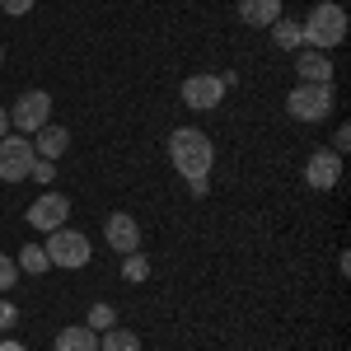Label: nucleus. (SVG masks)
Wrapping results in <instances>:
<instances>
[{"mask_svg":"<svg viewBox=\"0 0 351 351\" xmlns=\"http://www.w3.org/2000/svg\"><path fill=\"white\" fill-rule=\"evenodd\" d=\"M169 160L188 178L192 197H206V178H211V164H216L211 136L197 132V127H173V136H169Z\"/></svg>","mask_w":351,"mask_h":351,"instance_id":"f257e3e1","label":"nucleus"},{"mask_svg":"<svg viewBox=\"0 0 351 351\" xmlns=\"http://www.w3.org/2000/svg\"><path fill=\"white\" fill-rule=\"evenodd\" d=\"M300 38H304V47H314V52H332V47L347 38V10L332 5V0H319V5L309 10V19L300 24Z\"/></svg>","mask_w":351,"mask_h":351,"instance_id":"f03ea898","label":"nucleus"},{"mask_svg":"<svg viewBox=\"0 0 351 351\" xmlns=\"http://www.w3.org/2000/svg\"><path fill=\"white\" fill-rule=\"evenodd\" d=\"M332 84H304L300 80L291 94H286V112L295 117V122H324L328 112H332Z\"/></svg>","mask_w":351,"mask_h":351,"instance_id":"7ed1b4c3","label":"nucleus"},{"mask_svg":"<svg viewBox=\"0 0 351 351\" xmlns=\"http://www.w3.org/2000/svg\"><path fill=\"white\" fill-rule=\"evenodd\" d=\"M43 248H47V263H52V267H61V271L84 267V263H89V253H94L80 230H66V225H61V230H52Z\"/></svg>","mask_w":351,"mask_h":351,"instance_id":"20e7f679","label":"nucleus"},{"mask_svg":"<svg viewBox=\"0 0 351 351\" xmlns=\"http://www.w3.org/2000/svg\"><path fill=\"white\" fill-rule=\"evenodd\" d=\"M47 122H52V94L47 89H24L10 108V127H19V136H33Z\"/></svg>","mask_w":351,"mask_h":351,"instance_id":"39448f33","label":"nucleus"},{"mask_svg":"<svg viewBox=\"0 0 351 351\" xmlns=\"http://www.w3.org/2000/svg\"><path fill=\"white\" fill-rule=\"evenodd\" d=\"M33 160H38V150L28 136H0V183H24Z\"/></svg>","mask_w":351,"mask_h":351,"instance_id":"423d86ee","label":"nucleus"},{"mask_svg":"<svg viewBox=\"0 0 351 351\" xmlns=\"http://www.w3.org/2000/svg\"><path fill=\"white\" fill-rule=\"evenodd\" d=\"M66 216H71V197H61V192H43V197L28 206V225H33V230H43V234L61 230Z\"/></svg>","mask_w":351,"mask_h":351,"instance_id":"0eeeda50","label":"nucleus"},{"mask_svg":"<svg viewBox=\"0 0 351 351\" xmlns=\"http://www.w3.org/2000/svg\"><path fill=\"white\" fill-rule=\"evenodd\" d=\"M178 94H183V104H188L192 112H206L225 99V80H220V75H188Z\"/></svg>","mask_w":351,"mask_h":351,"instance_id":"6e6552de","label":"nucleus"},{"mask_svg":"<svg viewBox=\"0 0 351 351\" xmlns=\"http://www.w3.org/2000/svg\"><path fill=\"white\" fill-rule=\"evenodd\" d=\"M304 183L319 188V192L337 188V183H342V155H337V150H314L309 164H304Z\"/></svg>","mask_w":351,"mask_h":351,"instance_id":"1a4fd4ad","label":"nucleus"},{"mask_svg":"<svg viewBox=\"0 0 351 351\" xmlns=\"http://www.w3.org/2000/svg\"><path fill=\"white\" fill-rule=\"evenodd\" d=\"M104 239H108V248H117V253H136V248H141V225H136V216L112 211V216L104 220Z\"/></svg>","mask_w":351,"mask_h":351,"instance_id":"9d476101","label":"nucleus"},{"mask_svg":"<svg viewBox=\"0 0 351 351\" xmlns=\"http://www.w3.org/2000/svg\"><path fill=\"white\" fill-rule=\"evenodd\" d=\"M295 71L304 84H332V61H328V52H314V47H300L295 56Z\"/></svg>","mask_w":351,"mask_h":351,"instance_id":"9b49d317","label":"nucleus"},{"mask_svg":"<svg viewBox=\"0 0 351 351\" xmlns=\"http://www.w3.org/2000/svg\"><path fill=\"white\" fill-rule=\"evenodd\" d=\"M33 136H38V141H33L38 160H61V155H66V145H71V132H66V127H56V122L38 127Z\"/></svg>","mask_w":351,"mask_h":351,"instance_id":"f8f14e48","label":"nucleus"},{"mask_svg":"<svg viewBox=\"0 0 351 351\" xmlns=\"http://www.w3.org/2000/svg\"><path fill=\"white\" fill-rule=\"evenodd\" d=\"M239 19L248 28H271L281 19V0H239Z\"/></svg>","mask_w":351,"mask_h":351,"instance_id":"ddd939ff","label":"nucleus"},{"mask_svg":"<svg viewBox=\"0 0 351 351\" xmlns=\"http://www.w3.org/2000/svg\"><path fill=\"white\" fill-rule=\"evenodd\" d=\"M56 351H99V332L89 324H71L56 332Z\"/></svg>","mask_w":351,"mask_h":351,"instance_id":"4468645a","label":"nucleus"},{"mask_svg":"<svg viewBox=\"0 0 351 351\" xmlns=\"http://www.w3.org/2000/svg\"><path fill=\"white\" fill-rule=\"evenodd\" d=\"M99 351H141V337H136L132 328H108L99 337Z\"/></svg>","mask_w":351,"mask_h":351,"instance_id":"2eb2a0df","label":"nucleus"},{"mask_svg":"<svg viewBox=\"0 0 351 351\" xmlns=\"http://www.w3.org/2000/svg\"><path fill=\"white\" fill-rule=\"evenodd\" d=\"M14 263H19V271H28V276H43V271L52 267V263H47V248H43V243H24V253H19Z\"/></svg>","mask_w":351,"mask_h":351,"instance_id":"dca6fc26","label":"nucleus"},{"mask_svg":"<svg viewBox=\"0 0 351 351\" xmlns=\"http://www.w3.org/2000/svg\"><path fill=\"white\" fill-rule=\"evenodd\" d=\"M271 43H276V47H286V52L304 47V38H300V24H291V19H276V24H271Z\"/></svg>","mask_w":351,"mask_h":351,"instance_id":"f3484780","label":"nucleus"},{"mask_svg":"<svg viewBox=\"0 0 351 351\" xmlns=\"http://www.w3.org/2000/svg\"><path fill=\"white\" fill-rule=\"evenodd\" d=\"M122 276H127V281H145V276H150V258H145V253H141V248H136V253H122Z\"/></svg>","mask_w":351,"mask_h":351,"instance_id":"a211bd4d","label":"nucleus"},{"mask_svg":"<svg viewBox=\"0 0 351 351\" xmlns=\"http://www.w3.org/2000/svg\"><path fill=\"white\" fill-rule=\"evenodd\" d=\"M84 324L94 328V332H108V328H117V309H112V304H104V300H99V304H94V309H89V319H84Z\"/></svg>","mask_w":351,"mask_h":351,"instance_id":"6ab92c4d","label":"nucleus"},{"mask_svg":"<svg viewBox=\"0 0 351 351\" xmlns=\"http://www.w3.org/2000/svg\"><path fill=\"white\" fill-rule=\"evenodd\" d=\"M14 281H19V263L10 253H0V291H14Z\"/></svg>","mask_w":351,"mask_h":351,"instance_id":"aec40b11","label":"nucleus"},{"mask_svg":"<svg viewBox=\"0 0 351 351\" xmlns=\"http://www.w3.org/2000/svg\"><path fill=\"white\" fill-rule=\"evenodd\" d=\"M52 173H56V160H33V169H28L33 183H52Z\"/></svg>","mask_w":351,"mask_h":351,"instance_id":"412c9836","label":"nucleus"},{"mask_svg":"<svg viewBox=\"0 0 351 351\" xmlns=\"http://www.w3.org/2000/svg\"><path fill=\"white\" fill-rule=\"evenodd\" d=\"M33 5H38V0H0V10H5V14H28Z\"/></svg>","mask_w":351,"mask_h":351,"instance_id":"4be33fe9","label":"nucleus"},{"mask_svg":"<svg viewBox=\"0 0 351 351\" xmlns=\"http://www.w3.org/2000/svg\"><path fill=\"white\" fill-rule=\"evenodd\" d=\"M14 319H19V309L10 300H0V328H14Z\"/></svg>","mask_w":351,"mask_h":351,"instance_id":"5701e85b","label":"nucleus"},{"mask_svg":"<svg viewBox=\"0 0 351 351\" xmlns=\"http://www.w3.org/2000/svg\"><path fill=\"white\" fill-rule=\"evenodd\" d=\"M351 145V132L347 127H337V132H332V150H337V155H342V150H347Z\"/></svg>","mask_w":351,"mask_h":351,"instance_id":"b1692460","label":"nucleus"},{"mask_svg":"<svg viewBox=\"0 0 351 351\" xmlns=\"http://www.w3.org/2000/svg\"><path fill=\"white\" fill-rule=\"evenodd\" d=\"M0 351H28L24 342H14V337H5V342H0Z\"/></svg>","mask_w":351,"mask_h":351,"instance_id":"393cba45","label":"nucleus"},{"mask_svg":"<svg viewBox=\"0 0 351 351\" xmlns=\"http://www.w3.org/2000/svg\"><path fill=\"white\" fill-rule=\"evenodd\" d=\"M0 136H10V112L0 108Z\"/></svg>","mask_w":351,"mask_h":351,"instance_id":"a878e982","label":"nucleus"},{"mask_svg":"<svg viewBox=\"0 0 351 351\" xmlns=\"http://www.w3.org/2000/svg\"><path fill=\"white\" fill-rule=\"evenodd\" d=\"M0 66H5V47H0Z\"/></svg>","mask_w":351,"mask_h":351,"instance_id":"bb28decb","label":"nucleus"}]
</instances>
